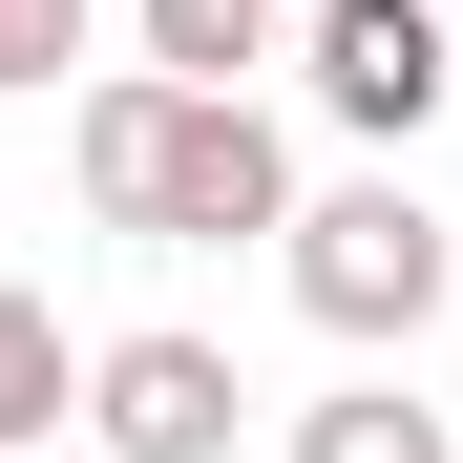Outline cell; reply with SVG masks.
Wrapping results in <instances>:
<instances>
[{
    "label": "cell",
    "mask_w": 463,
    "mask_h": 463,
    "mask_svg": "<svg viewBox=\"0 0 463 463\" xmlns=\"http://www.w3.org/2000/svg\"><path fill=\"white\" fill-rule=\"evenodd\" d=\"M85 379H106V358H63V317H43L22 274H0V463H63V421H85Z\"/></svg>",
    "instance_id": "cell-7"
},
{
    "label": "cell",
    "mask_w": 463,
    "mask_h": 463,
    "mask_svg": "<svg viewBox=\"0 0 463 463\" xmlns=\"http://www.w3.org/2000/svg\"><path fill=\"white\" fill-rule=\"evenodd\" d=\"M232 401H253V379L147 317V337H106V379H85V463H232Z\"/></svg>",
    "instance_id": "cell-3"
},
{
    "label": "cell",
    "mask_w": 463,
    "mask_h": 463,
    "mask_svg": "<svg viewBox=\"0 0 463 463\" xmlns=\"http://www.w3.org/2000/svg\"><path fill=\"white\" fill-rule=\"evenodd\" d=\"M317 22V0H147V63H169L190 106H253V63Z\"/></svg>",
    "instance_id": "cell-6"
},
{
    "label": "cell",
    "mask_w": 463,
    "mask_h": 463,
    "mask_svg": "<svg viewBox=\"0 0 463 463\" xmlns=\"http://www.w3.org/2000/svg\"><path fill=\"white\" fill-rule=\"evenodd\" d=\"M63 463H85V442H63Z\"/></svg>",
    "instance_id": "cell-10"
},
{
    "label": "cell",
    "mask_w": 463,
    "mask_h": 463,
    "mask_svg": "<svg viewBox=\"0 0 463 463\" xmlns=\"http://www.w3.org/2000/svg\"><path fill=\"white\" fill-rule=\"evenodd\" d=\"M295 85L358 147H421L442 85H463V0H317V22H295Z\"/></svg>",
    "instance_id": "cell-2"
},
{
    "label": "cell",
    "mask_w": 463,
    "mask_h": 463,
    "mask_svg": "<svg viewBox=\"0 0 463 463\" xmlns=\"http://www.w3.org/2000/svg\"><path fill=\"white\" fill-rule=\"evenodd\" d=\"M295 463H463V442H442V401L358 379V401H317V421H295Z\"/></svg>",
    "instance_id": "cell-8"
},
{
    "label": "cell",
    "mask_w": 463,
    "mask_h": 463,
    "mask_svg": "<svg viewBox=\"0 0 463 463\" xmlns=\"http://www.w3.org/2000/svg\"><path fill=\"white\" fill-rule=\"evenodd\" d=\"M147 232H169V253L274 232V253H295V147H274V106H190V127H169V190H147Z\"/></svg>",
    "instance_id": "cell-4"
},
{
    "label": "cell",
    "mask_w": 463,
    "mask_h": 463,
    "mask_svg": "<svg viewBox=\"0 0 463 463\" xmlns=\"http://www.w3.org/2000/svg\"><path fill=\"white\" fill-rule=\"evenodd\" d=\"M169 127H190V85H169V63L85 85V127H63V147H85V211H106V232H147V190H169Z\"/></svg>",
    "instance_id": "cell-5"
},
{
    "label": "cell",
    "mask_w": 463,
    "mask_h": 463,
    "mask_svg": "<svg viewBox=\"0 0 463 463\" xmlns=\"http://www.w3.org/2000/svg\"><path fill=\"white\" fill-rule=\"evenodd\" d=\"M274 274H295V317H317V337H358V358H401V337L442 317V295H463V253H442V211H421L401 169H358V190H317Z\"/></svg>",
    "instance_id": "cell-1"
},
{
    "label": "cell",
    "mask_w": 463,
    "mask_h": 463,
    "mask_svg": "<svg viewBox=\"0 0 463 463\" xmlns=\"http://www.w3.org/2000/svg\"><path fill=\"white\" fill-rule=\"evenodd\" d=\"M85 63V0H0V85H63Z\"/></svg>",
    "instance_id": "cell-9"
}]
</instances>
